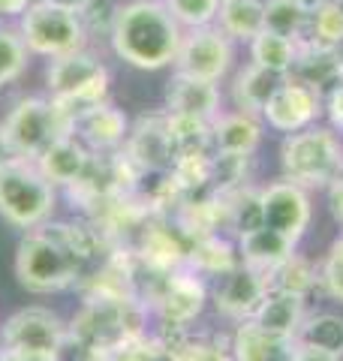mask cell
Segmentation results:
<instances>
[{
    "label": "cell",
    "mask_w": 343,
    "mask_h": 361,
    "mask_svg": "<svg viewBox=\"0 0 343 361\" xmlns=\"http://www.w3.org/2000/svg\"><path fill=\"white\" fill-rule=\"evenodd\" d=\"M0 349L64 358L70 349V322L45 304H28L0 322Z\"/></svg>",
    "instance_id": "10"
},
{
    "label": "cell",
    "mask_w": 343,
    "mask_h": 361,
    "mask_svg": "<svg viewBox=\"0 0 343 361\" xmlns=\"http://www.w3.org/2000/svg\"><path fill=\"white\" fill-rule=\"evenodd\" d=\"M106 39L121 63L139 73H160L175 66L184 27L172 18L163 0H124Z\"/></svg>",
    "instance_id": "2"
},
{
    "label": "cell",
    "mask_w": 343,
    "mask_h": 361,
    "mask_svg": "<svg viewBox=\"0 0 343 361\" xmlns=\"http://www.w3.org/2000/svg\"><path fill=\"white\" fill-rule=\"evenodd\" d=\"M323 121L337 133H343V78L323 94Z\"/></svg>",
    "instance_id": "38"
},
{
    "label": "cell",
    "mask_w": 343,
    "mask_h": 361,
    "mask_svg": "<svg viewBox=\"0 0 343 361\" xmlns=\"http://www.w3.org/2000/svg\"><path fill=\"white\" fill-rule=\"evenodd\" d=\"M163 361H232V341L226 331H205V329H187L175 343L166 349Z\"/></svg>",
    "instance_id": "26"
},
{
    "label": "cell",
    "mask_w": 343,
    "mask_h": 361,
    "mask_svg": "<svg viewBox=\"0 0 343 361\" xmlns=\"http://www.w3.org/2000/svg\"><path fill=\"white\" fill-rule=\"evenodd\" d=\"M90 163H94V151L85 148L76 135L57 139L52 148L37 160L40 172L49 178L57 190H70L73 184H78V180L85 178Z\"/></svg>",
    "instance_id": "22"
},
{
    "label": "cell",
    "mask_w": 343,
    "mask_h": 361,
    "mask_svg": "<svg viewBox=\"0 0 343 361\" xmlns=\"http://www.w3.org/2000/svg\"><path fill=\"white\" fill-rule=\"evenodd\" d=\"M299 45L289 37H280V33H271V30H262L259 37H253L244 51H247V61L262 66L274 75H289L292 66H295V58H299Z\"/></svg>",
    "instance_id": "29"
},
{
    "label": "cell",
    "mask_w": 343,
    "mask_h": 361,
    "mask_svg": "<svg viewBox=\"0 0 343 361\" xmlns=\"http://www.w3.org/2000/svg\"><path fill=\"white\" fill-rule=\"evenodd\" d=\"M169 135H172V148H175V160L187 154H211V123L208 121L169 115Z\"/></svg>",
    "instance_id": "33"
},
{
    "label": "cell",
    "mask_w": 343,
    "mask_h": 361,
    "mask_svg": "<svg viewBox=\"0 0 343 361\" xmlns=\"http://www.w3.org/2000/svg\"><path fill=\"white\" fill-rule=\"evenodd\" d=\"M319 295L343 304V259L328 250L319 256Z\"/></svg>",
    "instance_id": "36"
},
{
    "label": "cell",
    "mask_w": 343,
    "mask_h": 361,
    "mask_svg": "<svg viewBox=\"0 0 343 361\" xmlns=\"http://www.w3.org/2000/svg\"><path fill=\"white\" fill-rule=\"evenodd\" d=\"M114 13H118V4H112V0H90V4H88L78 16H82V21H85L88 37H97V33L109 37Z\"/></svg>",
    "instance_id": "37"
},
{
    "label": "cell",
    "mask_w": 343,
    "mask_h": 361,
    "mask_svg": "<svg viewBox=\"0 0 343 361\" xmlns=\"http://www.w3.org/2000/svg\"><path fill=\"white\" fill-rule=\"evenodd\" d=\"M114 247L90 220H49L21 235L16 247V280L30 295L78 289Z\"/></svg>",
    "instance_id": "1"
},
{
    "label": "cell",
    "mask_w": 343,
    "mask_h": 361,
    "mask_svg": "<svg viewBox=\"0 0 343 361\" xmlns=\"http://www.w3.org/2000/svg\"><path fill=\"white\" fill-rule=\"evenodd\" d=\"M268 289H271L268 274H262V271L241 262L238 268L229 271V274L211 280V307L232 329L238 322L253 319L259 304L268 295Z\"/></svg>",
    "instance_id": "13"
},
{
    "label": "cell",
    "mask_w": 343,
    "mask_h": 361,
    "mask_svg": "<svg viewBox=\"0 0 343 361\" xmlns=\"http://www.w3.org/2000/svg\"><path fill=\"white\" fill-rule=\"evenodd\" d=\"M57 199L61 190L40 172L37 163L13 160L0 172V217L13 229L30 232L54 220Z\"/></svg>",
    "instance_id": "6"
},
{
    "label": "cell",
    "mask_w": 343,
    "mask_h": 361,
    "mask_svg": "<svg viewBox=\"0 0 343 361\" xmlns=\"http://www.w3.org/2000/svg\"><path fill=\"white\" fill-rule=\"evenodd\" d=\"M54 6H64V9H73V13H82V9L90 4V0H49Z\"/></svg>",
    "instance_id": "44"
},
{
    "label": "cell",
    "mask_w": 343,
    "mask_h": 361,
    "mask_svg": "<svg viewBox=\"0 0 343 361\" xmlns=\"http://www.w3.org/2000/svg\"><path fill=\"white\" fill-rule=\"evenodd\" d=\"M229 341H232V361H292L299 349L295 337L268 334L253 319L232 325Z\"/></svg>",
    "instance_id": "20"
},
{
    "label": "cell",
    "mask_w": 343,
    "mask_h": 361,
    "mask_svg": "<svg viewBox=\"0 0 343 361\" xmlns=\"http://www.w3.org/2000/svg\"><path fill=\"white\" fill-rule=\"evenodd\" d=\"M340 235H343V226H340Z\"/></svg>",
    "instance_id": "47"
},
{
    "label": "cell",
    "mask_w": 343,
    "mask_h": 361,
    "mask_svg": "<svg viewBox=\"0 0 343 361\" xmlns=\"http://www.w3.org/2000/svg\"><path fill=\"white\" fill-rule=\"evenodd\" d=\"M286 75H274L268 70H262L256 63H238L235 73L226 78V106L238 111H250V115L262 118V109L268 106L271 94L277 90V85Z\"/></svg>",
    "instance_id": "19"
},
{
    "label": "cell",
    "mask_w": 343,
    "mask_h": 361,
    "mask_svg": "<svg viewBox=\"0 0 343 361\" xmlns=\"http://www.w3.org/2000/svg\"><path fill=\"white\" fill-rule=\"evenodd\" d=\"M226 199H229V235L232 238L265 226V217H262V184L253 180V184L229 193Z\"/></svg>",
    "instance_id": "31"
},
{
    "label": "cell",
    "mask_w": 343,
    "mask_h": 361,
    "mask_svg": "<svg viewBox=\"0 0 343 361\" xmlns=\"http://www.w3.org/2000/svg\"><path fill=\"white\" fill-rule=\"evenodd\" d=\"M0 361H64L57 355H37V353H9V349H0Z\"/></svg>",
    "instance_id": "41"
},
{
    "label": "cell",
    "mask_w": 343,
    "mask_h": 361,
    "mask_svg": "<svg viewBox=\"0 0 343 361\" xmlns=\"http://www.w3.org/2000/svg\"><path fill=\"white\" fill-rule=\"evenodd\" d=\"M130 130H133V123L127 118V111L118 109L112 99H106V103H100V106L85 109L82 115L76 118L70 135H76V139L94 154H118V151H124V145H127Z\"/></svg>",
    "instance_id": "16"
},
{
    "label": "cell",
    "mask_w": 343,
    "mask_h": 361,
    "mask_svg": "<svg viewBox=\"0 0 343 361\" xmlns=\"http://www.w3.org/2000/svg\"><path fill=\"white\" fill-rule=\"evenodd\" d=\"M295 343L319 349V353L343 361V313L340 310H307L301 329L295 334Z\"/></svg>",
    "instance_id": "28"
},
{
    "label": "cell",
    "mask_w": 343,
    "mask_h": 361,
    "mask_svg": "<svg viewBox=\"0 0 343 361\" xmlns=\"http://www.w3.org/2000/svg\"><path fill=\"white\" fill-rule=\"evenodd\" d=\"M323 196H325V208L331 214V220L337 226H343V175L337 180H331V184L323 190Z\"/></svg>",
    "instance_id": "39"
},
{
    "label": "cell",
    "mask_w": 343,
    "mask_h": 361,
    "mask_svg": "<svg viewBox=\"0 0 343 361\" xmlns=\"http://www.w3.org/2000/svg\"><path fill=\"white\" fill-rule=\"evenodd\" d=\"M0 25H6V21H4V18H0Z\"/></svg>",
    "instance_id": "46"
},
{
    "label": "cell",
    "mask_w": 343,
    "mask_h": 361,
    "mask_svg": "<svg viewBox=\"0 0 343 361\" xmlns=\"http://www.w3.org/2000/svg\"><path fill=\"white\" fill-rule=\"evenodd\" d=\"M277 166L280 178L311 193H323L331 180L343 175V133L319 121L301 133L283 135L277 148Z\"/></svg>",
    "instance_id": "4"
},
{
    "label": "cell",
    "mask_w": 343,
    "mask_h": 361,
    "mask_svg": "<svg viewBox=\"0 0 343 361\" xmlns=\"http://www.w3.org/2000/svg\"><path fill=\"white\" fill-rule=\"evenodd\" d=\"M4 133L18 160L37 163L57 139L73 133L70 118L64 115L52 97H18L4 118Z\"/></svg>",
    "instance_id": "7"
},
{
    "label": "cell",
    "mask_w": 343,
    "mask_h": 361,
    "mask_svg": "<svg viewBox=\"0 0 343 361\" xmlns=\"http://www.w3.org/2000/svg\"><path fill=\"white\" fill-rule=\"evenodd\" d=\"M328 253H335V256H340V259H343V235H340V232H337V238L328 244Z\"/></svg>",
    "instance_id": "45"
},
{
    "label": "cell",
    "mask_w": 343,
    "mask_h": 361,
    "mask_svg": "<svg viewBox=\"0 0 343 361\" xmlns=\"http://www.w3.org/2000/svg\"><path fill=\"white\" fill-rule=\"evenodd\" d=\"M262 121H265V130L277 133L280 139L301 133L323 121V94L286 75L271 94L268 106L262 109Z\"/></svg>",
    "instance_id": "14"
},
{
    "label": "cell",
    "mask_w": 343,
    "mask_h": 361,
    "mask_svg": "<svg viewBox=\"0 0 343 361\" xmlns=\"http://www.w3.org/2000/svg\"><path fill=\"white\" fill-rule=\"evenodd\" d=\"M127 157L142 169V172H169L175 163V148H172V135H169V115L166 109L142 115L133 123L130 139L124 145Z\"/></svg>",
    "instance_id": "15"
},
{
    "label": "cell",
    "mask_w": 343,
    "mask_h": 361,
    "mask_svg": "<svg viewBox=\"0 0 343 361\" xmlns=\"http://www.w3.org/2000/svg\"><path fill=\"white\" fill-rule=\"evenodd\" d=\"M163 4L184 30L208 27L217 21V13H220V0H163Z\"/></svg>",
    "instance_id": "35"
},
{
    "label": "cell",
    "mask_w": 343,
    "mask_h": 361,
    "mask_svg": "<svg viewBox=\"0 0 343 361\" xmlns=\"http://www.w3.org/2000/svg\"><path fill=\"white\" fill-rule=\"evenodd\" d=\"M307 310H311V298L292 295V292H283V289H268V295L259 304L253 322L259 325V329H265L268 334L295 337L301 329Z\"/></svg>",
    "instance_id": "24"
},
{
    "label": "cell",
    "mask_w": 343,
    "mask_h": 361,
    "mask_svg": "<svg viewBox=\"0 0 343 361\" xmlns=\"http://www.w3.org/2000/svg\"><path fill=\"white\" fill-rule=\"evenodd\" d=\"M238 49L241 45L229 39L217 25L184 30V39H181V49L172 70L181 75L202 78V82L226 85V78L238 66Z\"/></svg>",
    "instance_id": "11"
},
{
    "label": "cell",
    "mask_w": 343,
    "mask_h": 361,
    "mask_svg": "<svg viewBox=\"0 0 343 361\" xmlns=\"http://www.w3.org/2000/svg\"><path fill=\"white\" fill-rule=\"evenodd\" d=\"M313 193L286 178H274L268 184H262V217L265 226L274 232L286 235L289 241L301 247L313 226Z\"/></svg>",
    "instance_id": "12"
},
{
    "label": "cell",
    "mask_w": 343,
    "mask_h": 361,
    "mask_svg": "<svg viewBox=\"0 0 343 361\" xmlns=\"http://www.w3.org/2000/svg\"><path fill=\"white\" fill-rule=\"evenodd\" d=\"M30 66V51L16 25H0V87L18 82Z\"/></svg>",
    "instance_id": "34"
},
{
    "label": "cell",
    "mask_w": 343,
    "mask_h": 361,
    "mask_svg": "<svg viewBox=\"0 0 343 361\" xmlns=\"http://www.w3.org/2000/svg\"><path fill=\"white\" fill-rule=\"evenodd\" d=\"M33 4H37V0H0V18H4L6 25L9 21H18Z\"/></svg>",
    "instance_id": "40"
},
{
    "label": "cell",
    "mask_w": 343,
    "mask_h": 361,
    "mask_svg": "<svg viewBox=\"0 0 343 361\" xmlns=\"http://www.w3.org/2000/svg\"><path fill=\"white\" fill-rule=\"evenodd\" d=\"M241 265V253H238V241L229 232L205 235V238L190 241L187 250V268H193L205 280H217L229 274L232 268Z\"/></svg>",
    "instance_id": "23"
},
{
    "label": "cell",
    "mask_w": 343,
    "mask_h": 361,
    "mask_svg": "<svg viewBox=\"0 0 343 361\" xmlns=\"http://www.w3.org/2000/svg\"><path fill=\"white\" fill-rule=\"evenodd\" d=\"M268 283H271V289H283V292H292V295H301V298H313V295H319V259H311L307 253L295 250L286 262H280L271 271Z\"/></svg>",
    "instance_id": "30"
},
{
    "label": "cell",
    "mask_w": 343,
    "mask_h": 361,
    "mask_svg": "<svg viewBox=\"0 0 343 361\" xmlns=\"http://www.w3.org/2000/svg\"><path fill=\"white\" fill-rule=\"evenodd\" d=\"M214 25L232 42L247 45L265 30V0H220Z\"/></svg>",
    "instance_id": "27"
},
{
    "label": "cell",
    "mask_w": 343,
    "mask_h": 361,
    "mask_svg": "<svg viewBox=\"0 0 343 361\" xmlns=\"http://www.w3.org/2000/svg\"><path fill=\"white\" fill-rule=\"evenodd\" d=\"M289 78L313 87L316 94H325L343 78V49H328V45L301 39Z\"/></svg>",
    "instance_id": "21"
},
{
    "label": "cell",
    "mask_w": 343,
    "mask_h": 361,
    "mask_svg": "<svg viewBox=\"0 0 343 361\" xmlns=\"http://www.w3.org/2000/svg\"><path fill=\"white\" fill-rule=\"evenodd\" d=\"M163 109L169 115H184V118H199V121H214L226 109V90L223 85L202 82L193 75H181L172 70V78L166 85Z\"/></svg>",
    "instance_id": "17"
},
{
    "label": "cell",
    "mask_w": 343,
    "mask_h": 361,
    "mask_svg": "<svg viewBox=\"0 0 343 361\" xmlns=\"http://www.w3.org/2000/svg\"><path fill=\"white\" fill-rule=\"evenodd\" d=\"M16 30L25 39L30 58H42V61H54V58H64V54L82 51L90 42L82 16L73 13V9L54 6L49 0H37L16 21Z\"/></svg>",
    "instance_id": "8"
},
{
    "label": "cell",
    "mask_w": 343,
    "mask_h": 361,
    "mask_svg": "<svg viewBox=\"0 0 343 361\" xmlns=\"http://www.w3.org/2000/svg\"><path fill=\"white\" fill-rule=\"evenodd\" d=\"M311 27V9L301 0H265V30L301 42Z\"/></svg>",
    "instance_id": "32"
},
{
    "label": "cell",
    "mask_w": 343,
    "mask_h": 361,
    "mask_svg": "<svg viewBox=\"0 0 343 361\" xmlns=\"http://www.w3.org/2000/svg\"><path fill=\"white\" fill-rule=\"evenodd\" d=\"M13 160H18V157H16V151H13V145H9L4 127H0V172H4V169L13 163Z\"/></svg>",
    "instance_id": "43"
},
{
    "label": "cell",
    "mask_w": 343,
    "mask_h": 361,
    "mask_svg": "<svg viewBox=\"0 0 343 361\" xmlns=\"http://www.w3.org/2000/svg\"><path fill=\"white\" fill-rule=\"evenodd\" d=\"M238 253H241V262L262 271V274H271L274 268L280 262H286L295 250H299V244L289 241L286 235L268 229V226H259L253 232H244L238 235Z\"/></svg>",
    "instance_id": "25"
},
{
    "label": "cell",
    "mask_w": 343,
    "mask_h": 361,
    "mask_svg": "<svg viewBox=\"0 0 343 361\" xmlns=\"http://www.w3.org/2000/svg\"><path fill=\"white\" fill-rule=\"evenodd\" d=\"M151 307L139 295L85 298L70 319V346L114 353L118 346L151 331Z\"/></svg>",
    "instance_id": "3"
},
{
    "label": "cell",
    "mask_w": 343,
    "mask_h": 361,
    "mask_svg": "<svg viewBox=\"0 0 343 361\" xmlns=\"http://www.w3.org/2000/svg\"><path fill=\"white\" fill-rule=\"evenodd\" d=\"M112 94V70L90 49L45 61V97H52L70 123L85 109L106 103Z\"/></svg>",
    "instance_id": "5"
},
{
    "label": "cell",
    "mask_w": 343,
    "mask_h": 361,
    "mask_svg": "<svg viewBox=\"0 0 343 361\" xmlns=\"http://www.w3.org/2000/svg\"><path fill=\"white\" fill-rule=\"evenodd\" d=\"M292 361H340L335 355H325V353H319V349H311V346H299L295 349V358Z\"/></svg>",
    "instance_id": "42"
},
{
    "label": "cell",
    "mask_w": 343,
    "mask_h": 361,
    "mask_svg": "<svg viewBox=\"0 0 343 361\" xmlns=\"http://www.w3.org/2000/svg\"><path fill=\"white\" fill-rule=\"evenodd\" d=\"M142 298L151 307L154 322L190 329L202 319V313L211 304V280H205L202 274L184 265L163 277H154Z\"/></svg>",
    "instance_id": "9"
},
{
    "label": "cell",
    "mask_w": 343,
    "mask_h": 361,
    "mask_svg": "<svg viewBox=\"0 0 343 361\" xmlns=\"http://www.w3.org/2000/svg\"><path fill=\"white\" fill-rule=\"evenodd\" d=\"M265 121L250 111L223 109L211 121V154L229 157H256L262 142H265Z\"/></svg>",
    "instance_id": "18"
}]
</instances>
